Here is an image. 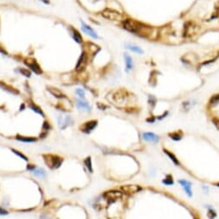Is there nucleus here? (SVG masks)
<instances>
[{
    "label": "nucleus",
    "mask_w": 219,
    "mask_h": 219,
    "mask_svg": "<svg viewBox=\"0 0 219 219\" xmlns=\"http://www.w3.org/2000/svg\"><path fill=\"white\" fill-rule=\"evenodd\" d=\"M12 151H13L14 153H15V154H16V155H18V156H20V157H22V158H23V160H28V158H27V157H26V156H25V155H23L22 153H19L18 151H17V150H15V149H12Z\"/></svg>",
    "instance_id": "29"
},
{
    "label": "nucleus",
    "mask_w": 219,
    "mask_h": 219,
    "mask_svg": "<svg viewBox=\"0 0 219 219\" xmlns=\"http://www.w3.org/2000/svg\"><path fill=\"white\" fill-rule=\"evenodd\" d=\"M217 186H219V183H218V184H217Z\"/></svg>",
    "instance_id": "36"
},
{
    "label": "nucleus",
    "mask_w": 219,
    "mask_h": 219,
    "mask_svg": "<svg viewBox=\"0 0 219 219\" xmlns=\"http://www.w3.org/2000/svg\"><path fill=\"white\" fill-rule=\"evenodd\" d=\"M102 17H105L107 20L110 21H122L123 19V16L118 11H116L113 10L106 9L102 11Z\"/></svg>",
    "instance_id": "2"
},
{
    "label": "nucleus",
    "mask_w": 219,
    "mask_h": 219,
    "mask_svg": "<svg viewBox=\"0 0 219 219\" xmlns=\"http://www.w3.org/2000/svg\"><path fill=\"white\" fill-rule=\"evenodd\" d=\"M77 107L79 110H86V111H90L91 110V107H90L89 104L87 102H86V101L83 100L82 98L77 100Z\"/></svg>",
    "instance_id": "15"
},
{
    "label": "nucleus",
    "mask_w": 219,
    "mask_h": 219,
    "mask_svg": "<svg viewBox=\"0 0 219 219\" xmlns=\"http://www.w3.org/2000/svg\"><path fill=\"white\" fill-rule=\"evenodd\" d=\"M179 183L182 186V187L185 189V191H186V192L187 193V195L188 196H192V190H191V187H192V184L189 182V181H187V180H186V179H181V180H179Z\"/></svg>",
    "instance_id": "13"
},
{
    "label": "nucleus",
    "mask_w": 219,
    "mask_h": 219,
    "mask_svg": "<svg viewBox=\"0 0 219 219\" xmlns=\"http://www.w3.org/2000/svg\"><path fill=\"white\" fill-rule=\"evenodd\" d=\"M48 91H50L51 94H53L56 98H66L64 94L60 90L56 89V88H48Z\"/></svg>",
    "instance_id": "18"
},
{
    "label": "nucleus",
    "mask_w": 219,
    "mask_h": 219,
    "mask_svg": "<svg viewBox=\"0 0 219 219\" xmlns=\"http://www.w3.org/2000/svg\"><path fill=\"white\" fill-rule=\"evenodd\" d=\"M85 163L86 164V167H88V169L91 171V173L92 172V168H91V159H90V157H88L86 160H85Z\"/></svg>",
    "instance_id": "28"
},
{
    "label": "nucleus",
    "mask_w": 219,
    "mask_h": 219,
    "mask_svg": "<svg viewBox=\"0 0 219 219\" xmlns=\"http://www.w3.org/2000/svg\"><path fill=\"white\" fill-rule=\"evenodd\" d=\"M25 64L27 65L28 67L31 69L35 73H36V74L41 73V67H39V65L37 64L36 60H34L32 59H28L26 60V61H25Z\"/></svg>",
    "instance_id": "8"
},
{
    "label": "nucleus",
    "mask_w": 219,
    "mask_h": 219,
    "mask_svg": "<svg viewBox=\"0 0 219 219\" xmlns=\"http://www.w3.org/2000/svg\"><path fill=\"white\" fill-rule=\"evenodd\" d=\"M20 73H22L23 75H24V76H28V77H29V76H30V73H29L28 70H26V69H24V68L20 69Z\"/></svg>",
    "instance_id": "30"
},
{
    "label": "nucleus",
    "mask_w": 219,
    "mask_h": 219,
    "mask_svg": "<svg viewBox=\"0 0 219 219\" xmlns=\"http://www.w3.org/2000/svg\"><path fill=\"white\" fill-rule=\"evenodd\" d=\"M76 93H77L78 96L80 98L84 99V98H85V91H84L83 89H80V88L77 89V90H76Z\"/></svg>",
    "instance_id": "27"
},
{
    "label": "nucleus",
    "mask_w": 219,
    "mask_h": 219,
    "mask_svg": "<svg viewBox=\"0 0 219 219\" xmlns=\"http://www.w3.org/2000/svg\"><path fill=\"white\" fill-rule=\"evenodd\" d=\"M199 30V26L197 25L196 23L192 21H189L185 24L184 28V36L185 37H191L194 35H196L197 33Z\"/></svg>",
    "instance_id": "3"
},
{
    "label": "nucleus",
    "mask_w": 219,
    "mask_h": 219,
    "mask_svg": "<svg viewBox=\"0 0 219 219\" xmlns=\"http://www.w3.org/2000/svg\"><path fill=\"white\" fill-rule=\"evenodd\" d=\"M162 182L164 183L165 185H167V186H171V185H173V184H174L173 177H172L171 175H167V178L165 179H163V181H162Z\"/></svg>",
    "instance_id": "25"
},
{
    "label": "nucleus",
    "mask_w": 219,
    "mask_h": 219,
    "mask_svg": "<svg viewBox=\"0 0 219 219\" xmlns=\"http://www.w3.org/2000/svg\"><path fill=\"white\" fill-rule=\"evenodd\" d=\"M164 153H166L167 154V155L168 156L169 158L171 159V160H173V162H174V164L176 165V166H178V165H179V161L178 160V159L175 157V155L173 154V153H171V152H169L168 150H167V149H164Z\"/></svg>",
    "instance_id": "22"
},
{
    "label": "nucleus",
    "mask_w": 219,
    "mask_h": 219,
    "mask_svg": "<svg viewBox=\"0 0 219 219\" xmlns=\"http://www.w3.org/2000/svg\"><path fill=\"white\" fill-rule=\"evenodd\" d=\"M30 108H31V109H32L34 111H36V113H38V114L42 115V116H43V112H42V110H41L40 109L38 106H36V105H31V106H30Z\"/></svg>",
    "instance_id": "26"
},
{
    "label": "nucleus",
    "mask_w": 219,
    "mask_h": 219,
    "mask_svg": "<svg viewBox=\"0 0 219 219\" xmlns=\"http://www.w3.org/2000/svg\"><path fill=\"white\" fill-rule=\"evenodd\" d=\"M123 27L129 32L133 33L135 35H139L145 37H151L152 35V29L148 28L139 22L134 21L132 19H127L123 22Z\"/></svg>",
    "instance_id": "1"
},
{
    "label": "nucleus",
    "mask_w": 219,
    "mask_h": 219,
    "mask_svg": "<svg viewBox=\"0 0 219 219\" xmlns=\"http://www.w3.org/2000/svg\"><path fill=\"white\" fill-rule=\"evenodd\" d=\"M97 126V121H90V122H87L82 127H81V129H82L83 132L86 133H90L91 130H93L94 128Z\"/></svg>",
    "instance_id": "12"
},
{
    "label": "nucleus",
    "mask_w": 219,
    "mask_h": 219,
    "mask_svg": "<svg viewBox=\"0 0 219 219\" xmlns=\"http://www.w3.org/2000/svg\"><path fill=\"white\" fill-rule=\"evenodd\" d=\"M87 64V55L86 52H83L79 59L78 60L77 66H76V70L78 72H82L83 70L85 69L86 66Z\"/></svg>",
    "instance_id": "5"
},
{
    "label": "nucleus",
    "mask_w": 219,
    "mask_h": 219,
    "mask_svg": "<svg viewBox=\"0 0 219 219\" xmlns=\"http://www.w3.org/2000/svg\"><path fill=\"white\" fill-rule=\"evenodd\" d=\"M0 86L2 87L5 91H9V92L12 93V94H18V91H16L15 88L10 86H8V85H5V83H0Z\"/></svg>",
    "instance_id": "19"
},
{
    "label": "nucleus",
    "mask_w": 219,
    "mask_h": 219,
    "mask_svg": "<svg viewBox=\"0 0 219 219\" xmlns=\"http://www.w3.org/2000/svg\"><path fill=\"white\" fill-rule=\"evenodd\" d=\"M17 139L20 141V142H34L36 141V138H33V137H26V136H17Z\"/></svg>",
    "instance_id": "20"
},
{
    "label": "nucleus",
    "mask_w": 219,
    "mask_h": 219,
    "mask_svg": "<svg viewBox=\"0 0 219 219\" xmlns=\"http://www.w3.org/2000/svg\"><path fill=\"white\" fill-rule=\"evenodd\" d=\"M81 29H82V30L84 32L87 34V35H89V36L92 37V38H94V39H98V38H99L96 31H95L93 29H91L90 26H88L86 23L82 22V21H81Z\"/></svg>",
    "instance_id": "7"
},
{
    "label": "nucleus",
    "mask_w": 219,
    "mask_h": 219,
    "mask_svg": "<svg viewBox=\"0 0 219 219\" xmlns=\"http://www.w3.org/2000/svg\"><path fill=\"white\" fill-rule=\"evenodd\" d=\"M125 47H126V48L129 49V50L132 51V52L136 53V54H139V55H142V53H143V51H142V49L140 47L135 45V44H132V43H126V44H125Z\"/></svg>",
    "instance_id": "16"
},
{
    "label": "nucleus",
    "mask_w": 219,
    "mask_h": 219,
    "mask_svg": "<svg viewBox=\"0 0 219 219\" xmlns=\"http://www.w3.org/2000/svg\"><path fill=\"white\" fill-rule=\"evenodd\" d=\"M69 32H70V35H71L72 38H73V40L76 41V42H78V43H81V42H82V36H80V34L78 32L76 29H69Z\"/></svg>",
    "instance_id": "14"
},
{
    "label": "nucleus",
    "mask_w": 219,
    "mask_h": 219,
    "mask_svg": "<svg viewBox=\"0 0 219 219\" xmlns=\"http://www.w3.org/2000/svg\"><path fill=\"white\" fill-rule=\"evenodd\" d=\"M170 136H171V138H172L173 140H174V141H179V140L181 139L182 134L180 132H179V131H177V132H174L173 134H170Z\"/></svg>",
    "instance_id": "23"
},
{
    "label": "nucleus",
    "mask_w": 219,
    "mask_h": 219,
    "mask_svg": "<svg viewBox=\"0 0 219 219\" xmlns=\"http://www.w3.org/2000/svg\"><path fill=\"white\" fill-rule=\"evenodd\" d=\"M8 214V211L7 210H5V209H3V208H1L0 207V215H3V216H5V215H7Z\"/></svg>",
    "instance_id": "32"
},
{
    "label": "nucleus",
    "mask_w": 219,
    "mask_h": 219,
    "mask_svg": "<svg viewBox=\"0 0 219 219\" xmlns=\"http://www.w3.org/2000/svg\"><path fill=\"white\" fill-rule=\"evenodd\" d=\"M122 190L126 193H136V192L141 191L142 188L136 185H128V186H124L122 187Z\"/></svg>",
    "instance_id": "11"
},
{
    "label": "nucleus",
    "mask_w": 219,
    "mask_h": 219,
    "mask_svg": "<svg viewBox=\"0 0 219 219\" xmlns=\"http://www.w3.org/2000/svg\"><path fill=\"white\" fill-rule=\"evenodd\" d=\"M44 157H46L45 160L46 162H47V164L51 168H58L61 165L62 160L60 157H57L55 155H44Z\"/></svg>",
    "instance_id": "4"
},
{
    "label": "nucleus",
    "mask_w": 219,
    "mask_h": 219,
    "mask_svg": "<svg viewBox=\"0 0 219 219\" xmlns=\"http://www.w3.org/2000/svg\"><path fill=\"white\" fill-rule=\"evenodd\" d=\"M72 123H73V120L69 116H66L65 117L60 116L59 117V124L60 129H66L68 125L72 124Z\"/></svg>",
    "instance_id": "10"
},
{
    "label": "nucleus",
    "mask_w": 219,
    "mask_h": 219,
    "mask_svg": "<svg viewBox=\"0 0 219 219\" xmlns=\"http://www.w3.org/2000/svg\"><path fill=\"white\" fill-rule=\"evenodd\" d=\"M209 210H208V213H207V217H209V219H214L216 217H217V213L212 208L210 207H208Z\"/></svg>",
    "instance_id": "24"
},
{
    "label": "nucleus",
    "mask_w": 219,
    "mask_h": 219,
    "mask_svg": "<svg viewBox=\"0 0 219 219\" xmlns=\"http://www.w3.org/2000/svg\"><path fill=\"white\" fill-rule=\"evenodd\" d=\"M124 60H125V64H126V70H127V72L131 71L133 69V67H134L132 57H131L130 55H129L128 54H125V55H124Z\"/></svg>",
    "instance_id": "17"
},
{
    "label": "nucleus",
    "mask_w": 219,
    "mask_h": 219,
    "mask_svg": "<svg viewBox=\"0 0 219 219\" xmlns=\"http://www.w3.org/2000/svg\"><path fill=\"white\" fill-rule=\"evenodd\" d=\"M33 174L35 176L42 178L46 176V171L43 168H36V170H33Z\"/></svg>",
    "instance_id": "21"
},
{
    "label": "nucleus",
    "mask_w": 219,
    "mask_h": 219,
    "mask_svg": "<svg viewBox=\"0 0 219 219\" xmlns=\"http://www.w3.org/2000/svg\"><path fill=\"white\" fill-rule=\"evenodd\" d=\"M40 1H41L42 3H44L45 5H48L49 4V0H40Z\"/></svg>",
    "instance_id": "34"
},
{
    "label": "nucleus",
    "mask_w": 219,
    "mask_h": 219,
    "mask_svg": "<svg viewBox=\"0 0 219 219\" xmlns=\"http://www.w3.org/2000/svg\"><path fill=\"white\" fill-rule=\"evenodd\" d=\"M142 138L145 141L151 142H159V140H160V138H159L158 136H156L155 134L152 132H144L142 134Z\"/></svg>",
    "instance_id": "9"
},
{
    "label": "nucleus",
    "mask_w": 219,
    "mask_h": 219,
    "mask_svg": "<svg viewBox=\"0 0 219 219\" xmlns=\"http://www.w3.org/2000/svg\"><path fill=\"white\" fill-rule=\"evenodd\" d=\"M122 197V192H118V191H109L106 192L104 194V198L106 200L109 201H115L117 199H118Z\"/></svg>",
    "instance_id": "6"
},
{
    "label": "nucleus",
    "mask_w": 219,
    "mask_h": 219,
    "mask_svg": "<svg viewBox=\"0 0 219 219\" xmlns=\"http://www.w3.org/2000/svg\"><path fill=\"white\" fill-rule=\"evenodd\" d=\"M212 122L213 123H215L214 124L217 127V128H219V120L218 119H217V118H214V119H212Z\"/></svg>",
    "instance_id": "33"
},
{
    "label": "nucleus",
    "mask_w": 219,
    "mask_h": 219,
    "mask_svg": "<svg viewBox=\"0 0 219 219\" xmlns=\"http://www.w3.org/2000/svg\"><path fill=\"white\" fill-rule=\"evenodd\" d=\"M110 219H120V218H117V217H114V218H110Z\"/></svg>",
    "instance_id": "35"
},
{
    "label": "nucleus",
    "mask_w": 219,
    "mask_h": 219,
    "mask_svg": "<svg viewBox=\"0 0 219 219\" xmlns=\"http://www.w3.org/2000/svg\"><path fill=\"white\" fill-rule=\"evenodd\" d=\"M219 102V95H217V96L213 97L212 98H211V101H210V103L211 104H213V105H215V104H217Z\"/></svg>",
    "instance_id": "31"
}]
</instances>
